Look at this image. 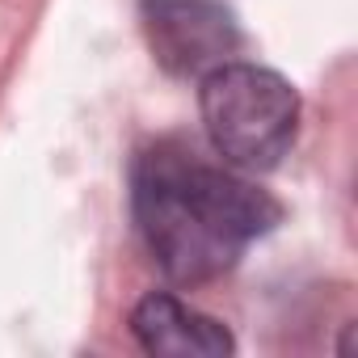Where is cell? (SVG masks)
Listing matches in <instances>:
<instances>
[{"instance_id":"obj_2","label":"cell","mask_w":358,"mask_h":358,"mask_svg":"<svg viewBox=\"0 0 358 358\" xmlns=\"http://www.w3.org/2000/svg\"><path fill=\"white\" fill-rule=\"evenodd\" d=\"M199 114L211 152L241 173L278 169L299 135L295 85L262 64L228 59L211 68L199 89Z\"/></svg>"},{"instance_id":"obj_1","label":"cell","mask_w":358,"mask_h":358,"mask_svg":"<svg viewBox=\"0 0 358 358\" xmlns=\"http://www.w3.org/2000/svg\"><path fill=\"white\" fill-rule=\"evenodd\" d=\"M131 215L160 274L199 287L270 236L282 203L228 160H211L186 139H156L131 164Z\"/></svg>"},{"instance_id":"obj_4","label":"cell","mask_w":358,"mask_h":358,"mask_svg":"<svg viewBox=\"0 0 358 358\" xmlns=\"http://www.w3.org/2000/svg\"><path fill=\"white\" fill-rule=\"evenodd\" d=\"M131 337L139 341L143 354H173V358H224L236 354V337L224 320L182 303L169 291H152L135 303L131 312Z\"/></svg>"},{"instance_id":"obj_3","label":"cell","mask_w":358,"mask_h":358,"mask_svg":"<svg viewBox=\"0 0 358 358\" xmlns=\"http://www.w3.org/2000/svg\"><path fill=\"white\" fill-rule=\"evenodd\" d=\"M139 26L152 59L169 76H207L241 47L236 13L224 0H139Z\"/></svg>"}]
</instances>
